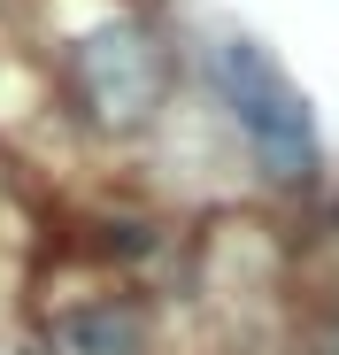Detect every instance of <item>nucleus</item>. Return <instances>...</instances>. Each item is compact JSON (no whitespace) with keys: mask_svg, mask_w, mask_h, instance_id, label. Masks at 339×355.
Masks as SVG:
<instances>
[{"mask_svg":"<svg viewBox=\"0 0 339 355\" xmlns=\"http://www.w3.org/2000/svg\"><path fill=\"white\" fill-rule=\"evenodd\" d=\"M208 70H216L223 108L239 116V132H247L255 162L277 178V186H301V178L316 170V124H309L301 85L277 70L255 39H223V46L208 54Z\"/></svg>","mask_w":339,"mask_h":355,"instance_id":"obj_1","label":"nucleus"},{"mask_svg":"<svg viewBox=\"0 0 339 355\" xmlns=\"http://www.w3.org/2000/svg\"><path fill=\"white\" fill-rule=\"evenodd\" d=\"M70 93L100 132H139L170 93V54L147 24L116 16L70 46Z\"/></svg>","mask_w":339,"mask_h":355,"instance_id":"obj_2","label":"nucleus"},{"mask_svg":"<svg viewBox=\"0 0 339 355\" xmlns=\"http://www.w3.org/2000/svg\"><path fill=\"white\" fill-rule=\"evenodd\" d=\"M54 355H147V324L131 302H85L54 317Z\"/></svg>","mask_w":339,"mask_h":355,"instance_id":"obj_3","label":"nucleus"}]
</instances>
